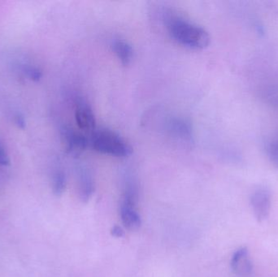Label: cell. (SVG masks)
<instances>
[{"label": "cell", "mask_w": 278, "mask_h": 277, "mask_svg": "<svg viewBox=\"0 0 278 277\" xmlns=\"http://www.w3.org/2000/svg\"><path fill=\"white\" fill-rule=\"evenodd\" d=\"M167 28L172 38L186 48L202 50L210 44L211 38L207 30L180 16H168Z\"/></svg>", "instance_id": "1"}, {"label": "cell", "mask_w": 278, "mask_h": 277, "mask_svg": "<svg viewBox=\"0 0 278 277\" xmlns=\"http://www.w3.org/2000/svg\"><path fill=\"white\" fill-rule=\"evenodd\" d=\"M79 191L81 199L87 201L92 195L94 192V183L90 176V172L85 169L82 170L80 174V183H79Z\"/></svg>", "instance_id": "10"}, {"label": "cell", "mask_w": 278, "mask_h": 277, "mask_svg": "<svg viewBox=\"0 0 278 277\" xmlns=\"http://www.w3.org/2000/svg\"><path fill=\"white\" fill-rule=\"evenodd\" d=\"M112 49L124 65H128L132 60L134 52L128 43L122 40L115 41L112 43Z\"/></svg>", "instance_id": "9"}, {"label": "cell", "mask_w": 278, "mask_h": 277, "mask_svg": "<svg viewBox=\"0 0 278 277\" xmlns=\"http://www.w3.org/2000/svg\"><path fill=\"white\" fill-rule=\"evenodd\" d=\"M53 192L56 196H61L66 188V176L64 171H56L53 176Z\"/></svg>", "instance_id": "11"}, {"label": "cell", "mask_w": 278, "mask_h": 277, "mask_svg": "<svg viewBox=\"0 0 278 277\" xmlns=\"http://www.w3.org/2000/svg\"><path fill=\"white\" fill-rule=\"evenodd\" d=\"M15 123H16V126L20 128V129H25V126H26L25 117H24L22 115H20V114H17V115H16V117H15Z\"/></svg>", "instance_id": "16"}, {"label": "cell", "mask_w": 278, "mask_h": 277, "mask_svg": "<svg viewBox=\"0 0 278 277\" xmlns=\"http://www.w3.org/2000/svg\"><path fill=\"white\" fill-rule=\"evenodd\" d=\"M268 102L273 104L275 106L278 107V94H269L267 95Z\"/></svg>", "instance_id": "17"}, {"label": "cell", "mask_w": 278, "mask_h": 277, "mask_svg": "<svg viewBox=\"0 0 278 277\" xmlns=\"http://www.w3.org/2000/svg\"><path fill=\"white\" fill-rule=\"evenodd\" d=\"M90 146L98 152L116 157H128L133 152L128 142L108 129L95 130L91 133Z\"/></svg>", "instance_id": "2"}, {"label": "cell", "mask_w": 278, "mask_h": 277, "mask_svg": "<svg viewBox=\"0 0 278 277\" xmlns=\"http://www.w3.org/2000/svg\"><path fill=\"white\" fill-rule=\"evenodd\" d=\"M75 118L79 129L91 133L95 131L96 122H95L94 113L90 105L85 99L81 98L77 99L76 111H75Z\"/></svg>", "instance_id": "4"}, {"label": "cell", "mask_w": 278, "mask_h": 277, "mask_svg": "<svg viewBox=\"0 0 278 277\" xmlns=\"http://www.w3.org/2000/svg\"><path fill=\"white\" fill-rule=\"evenodd\" d=\"M251 207L254 217L259 223L269 217L271 210V194L267 189H256L251 197Z\"/></svg>", "instance_id": "3"}, {"label": "cell", "mask_w": 278, "mask_h": 277, "mask_svg": "<svg viewBox=\"0 0 278 277\" xmlns=\"http://www.w3.org/2000/svg\"><path fill=\"white\" fill-rule=\"evenodd\" d=\"M269 159L277 167H278V139L269 142L266 147Z\"/></svg>", "instance_id": "12"}, {"label": "cell", "mask_w": 278, "mask_h": 277, "mask_svg": "<svg viewBox=\"0 0 278 277\" xmlns=\"http://www.w3.org/2000/svg\"><path fill=\"white\" fill-rule=\"evenodd\" d=\"M9 164L10 160L7 151H5L4 147L0 144V165L7 166V165H9Z\"/></svg>", "instance_id": "14"}, {"label": "cell", "mask_w": 278, "mask_h": 277, "mask_svg": "<svg viewBox=\"0 0 278 277\" xmlns=\"http://www.w3.org/2000/svg\"><path fill=\"white\" fill-rule=\"evenodd\" d=\"M25 72L29 79L34 81H40L42 76H43L40 70L38 69L37 68H34V67H26L25 69Z\"/></svg>", "instance_id": "13"}, {"label": "cell", "mask_w": 278, "mask_h": 277, "mask_svg": "<svg viewBox=\"0 0 278 277\" xmlns=\"http://www.w3.org/2000/svg\"><path fill=\"white\" fill-rule=\"evenodd\" d=\"M168 131L177 139L191 143L193 142V129L188 120L182 118H173L168 124Z\"/></svg>", "instance_id": "7"}, {"label": "cell", "mask_w": 278, "mask_h": 277, "mask_svg": "<svg viewBox=\"0 0 278 277\" xmlns=\"http://www.w3.org/2000/svg\"><path fill=\"white\" fill-rule=\"evenodd\" d=\"M121 221L124 226L129 230H137L141 224L140 215L136 210V205L122 202L120 209Z\"/></svg>", "instance_id": "8"}, {"label": "cell", "mask_w": 278, "mask_h": 277, "mask_svg": "<svg viewBox=\"0 0 278 277\" xmlns=\"http://www.w3.org/2000/svg\"><path fill=\"white\" fill-rule=\"evenodd\" d=\"M62 138L65 149L69 153L78 155L90 146V139L82 133L65 127L62 129Z\"/></svg>", "instance_id": "5"}, {"label": "cell", "mask_w": 278, "mask_h": 277, "mask_svg": "<svg viewBox=\"0 0 278 277\" xmlns=\"http://www.w3.org/2000/svg\"><path fill=\"white\" fill-rule=\"evenodd\" d=\"M230 266L236 275L249 277L253 272V263L251 261L249 250L247 247H241L232 255Z\"/></svg>", "instance_id": "6"}, {"label": "cell", "mask_w": 278, "mask_h": 277, "mask_svg": "<svg viewBox=\"0 0 278 277\" xmlns=\"http://www.w3.org/2000/svg\"><path fill=\"white\" fill-rule=\"evenodd\" d=\"M111 233L115 237H123L125 236L123 229L120 226L117 225L112 227V229H111Z\"/></svg>", "instance_id": "15"}]
</instances>
